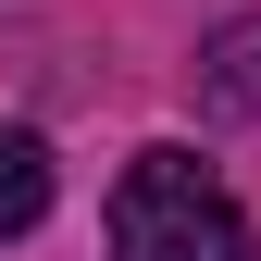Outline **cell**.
<instances>
[{
  "mask_svg": "<svg viewBox=\"0 0 261 261\" xmlns=\"http://www.w3.org/2000/svg\"><path fill=\"white\" fill-rule=\"evenodd\" d=\"M112 261H249V212L187 149H137L112 187Z\"/></svg>",
  "mask_w": 261,
  "mask_h": 261,
  "instance_id": "1",
  "label": "cell"
},
{
  "mask_svg": "<svg viewBox=\"0 0 261 261\" xmlns=\"http://www.w3.org/2000/svg\"><path fill=\"white\" fill-rule=\"evenodd\" d=\"M50 137L38 124H0V237H25V224H50Z\"/></svg>",
  "mask_w": 261,
  "mask_h": 261,
  "instance_id": "2",
  "label": "cell"
}]
</instances>
